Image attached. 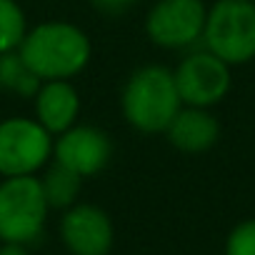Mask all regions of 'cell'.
<instances>
[{
	"label": "cell",
	"instance_id": "obj_5",
	"mask_svg": "<svg viewBox=\"0 0 255 255\" xmlns=\"http://www.w3.org/2000/svg\"><path fill=\"white\" fill-rule=\"evenodd\" d=\"M53 135L25 115L0 120V178L38 175L53 160Z\"/></svg>",
	"mask_w": 255,
	"mask_h": 255
},
{
	"label": "cell",
	"instance_id": "obj_10",
	"mask_svg": "<svg viewBox=\"0 0 255 255\" xmlns=\"http://www.w3.org/2000/svg\"><path fill=\"white\" fill-rule=\"evenodd\" d=\"M80 93L73 80H43L33 95V118L55 138L80 118Z\"/></svg>",
	"mask_w": 255,
	"mask_h": 255
},
{
	"label": "cell",
	"instance_id": "obj_1",
	"mask_svg": "<svg viewBox=\"0 0 255 255\" xmlns=\"http://www.w3.org/2000/svg\"><path fill=\"white\" fill-rule=\"evenodd\" d=\"M18 50L40 80H73L93 58L88 33L68 20H45L28 28Z\"/></svg>",
	"mask_w": 255,
	"mask_h": 255
},
{
	"label": "cell",
	"instance_id": "obj_16",
	"mask_svg": "<svg viewBox=\"0 0 255 255\" xmlns=\"http://www.w3.org/2000/svg\"><path fill=\"white\" fill-rule=\"evenodd\" d=\"M140 0H90V5L103 13V15H120V13H128L133 5H138Z\"/></svg>",
	"mask_w": 255,
	"mask_h": 255
},
{
	"label": "cell",
	"instance_id": "obj_12",
	"mask_svg": "<svg viewBox=\"0 0 255 255\" xmlns=\"http://www.w3.org/2000/svg\"><path fill=\"white\" fill-rule=\"evenodd\" d=\"M38 178H40V185H43V193H45L50 210H68L70 205L78 203V195L83 188V178L78 173L50 160L43 168V175H38Z\"/></svg>",
	"mask_w": 255,
	"mask_h": 255
},
{
	"label": "cell",
	"instance_id": "obj_11",
	"mask_svg": "<svg viewBox=\"0 0 255 255\" xmlns=\"http://www.w3.org/2000/svg\"><path fill=\"white\" fill-rule=\"evenodd\" d=\"M163 135L175 150L185 155H200L220 140V123L210 108L183 105L168 123Z\"/></svg>",
	"mask_w": 255,
	"mask_h": 255
},
{
	"label": "cell",
	"instance_id": "obj_2",
	"mask_svg": "<svg viewBox=\"0 0 255 255\" xmlns=\"http://www.w3.org/2000/svg\"><path fill=\"white\" fill-rule=\"evenodd\" d=\"M183 108L173 68L168 65H140L128 75L120 90V113L133 130L143 135L165 133L168 123Z\"/></svg>",
	"mask_w": 255,
	"mask_h": 255
},
{
	"label": "cell",
	"instance_id": "obj_6",
	"mask_svg": "<svg viewBox=\"0 0 255 255\" xmlns=\"http://www.w3.org/2000/svg\"><path fill=\"white\" fill-rule=\"evenodd\" d=\"M208 5L203 0H155L145 13V35L163 50H190L203 40Z\"/></svg>",
	"mask_w": 255,
	"mask_h": 255
},
{
	"label": "cell",
	"instance_id": "obj_9",
	"mask_svg": "<svg viewBox=\"0 0 255 255\" xmlns=\"http://www.w3.org/2000/svg\"><path fill=\"white\" fill-rule=\"evenodd\" d=\"M60 240L70 255H108L115 240L113 220L93 203H75L63 210Z\"/></svg>",
	"mask_w": 255,
	"mask_h": 255
},
{
	"label": "cell",
	"instance_id": "obj_17",
	"mask_svg": "<svg viewBox=\"0 0 255 255\" xmlns=\"http://www.w3.org/2000/svg\"><path fill=\"white\" fill-rule=\"evenodd\" d=\"M0 255H30L28 245L20 243H0Z\"/></svg>",
	"mask_w": 255,
	"mask_h": 255
},
{
	"label": "cell",
	"instance_id": "obj_3",
	"mask_svg": "<svg viewBox=\"0 0 255 255\" xmlns=\"http://www.w3.org/2000/svg\"><path fill=\"white\" fill-rule=\"evenodd\" d=\"M200 45L230 68L255 60V0H215Z\"/></svg>",
	"mask_w": 255,
	"mask_h": 255
},
{
	"label": "cell",
	"instance_id": "obj_13",
	"mask_svg": "<svg viewBox=\"0 0 255 255\" xmlns=\"http://www.w3.org/2000/svg\"><path fill=\"white\" fill-rule=\"evenodd\" d=\"M40 78L33 73V68L25 63L20 50L0 53V90H5L18 98L33 100V95L40 88Z\"/></svg>",
	"mask_w": 255,
	"mask_h": 255
},
{
	"label": "cell",
	"instance_id": "obj_8",
	"mask_svg": "<svg viewBox=\"0 0 255 255\" xmlns=\"http://www.w3.org/2000/svg\"><path fill=\"white\" fill-rule=\"evenodd\" d=\"M113 158V140L95 125L75 123L53 140V160L78 173L83 180L103 173Z\"/></svg>",
	"mask_w": 255,
	"mask_h": 255
},
{
	"label": "cell",
	"instance_id": "obj_14",
	"mask_svg": "<svg viewBox=\"0 0 255 255\" xmlns=\"http://www.w3.org/2000/svg\"><path fill=\"white\" fill-rule=\"evenodd\" d=\"M28 28L25 10L18 0H0V53L18 50Z\"/></svg>",
	"mask_w": 255,
	"mask_h": 255
},
{
	"label": "cell",
	"instance_id": "obj_7",
	"mask_svg": "<svg viewBox=\"0 0 255 255\" xmlns=\"http://www.w3.org/2000/svg\"><path fill=\"white\" fill-rule=\"evenodd\" d=\"M173 75L183 105L213 108L223 103L233 88L230 65L203 45L185 50V55L173 68Z\"/></svg>",
	"mask_w": 255,
	"mask_h": 255
},
{
	"label": "cell",
	"instance_id": "obj_15",
	"mask_svg": "<svg viewBox=\"0 0 255 255\" xmlns=\"http://www.w3.org/2000/svg\"><path fill=\"white\" fill-rule=\"evenodd\" d=\"M225 255H255V218L240 220L228 233Z\"/></svg>",
	"mask_w": 255,
	"mask_h": 255
},
{
	"label": "cell",
	"instance_id": "obj_4",
	"mask_svg": "<svg viewBox=\"0 0 255 255\" xmlns=\"http://www.w3.org/2000/svg\"><path fill=\"white\" fill-rule=\"evenodd\" d=\"M48 213L38 175L0 178V243H35L45 230Z\"/></svg>",
	"mask_w": 255,
	"mask_h": 255
}]
</instances>
